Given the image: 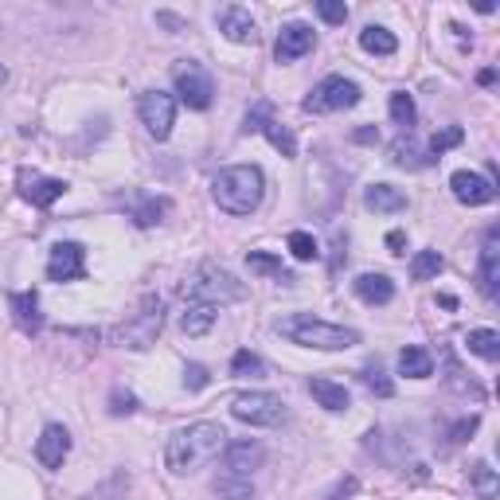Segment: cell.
Returning a JSON list of instances; mask_svg holds the SVG:
<instances>
[{"mask_svg": "<svg viewBox=\"0 0 500 500\" xmlns=\"http://www.w3.org/2000/svg\"><path fill=\"white\" fill-rule=\"evenodd\" d=\"M223 446H227V431H223L219 422H192L169 438L164 466H169L176 477H188V473L204 469L208 461H216L223 454Z\"/></svg>", "mask_w": 500, "mask_h": 500, "instance_id": "obj_1", "label": "cell"}, {"mask_svg": "<svg viewBox=\"0 0 500 500\" xmlns=\"http://www.w3.org/2000/svg\"><path fill=\"white\" fill-rule=\"evenodd\" d=\"M211 196H216V204L227 216H250V211H258L262 196H266V176H262L258 164H231V169L216 172Z\"/></svg>", "mask_w": 500, "mask_h": 500, "instance_id": "obj_2", "label": "cell"}, {"mask_svg": "<svg viewBox=\"0 0 500 500\" xmlns=\"http://www.w3.org/2000/svg\"><path fill=\"white\" fill-rule=\"evenodd\" d=\"M278 332L285 340L301 344V348H317V352H340V348H356L360 344V332L332 325V320H320L313 313H290L278 320Z\"/></svg>", "mask_w": 500, "mask_h": 500, "instance_id": "obj_3", "label": "cell"}, {"mask_svg": "<svg viewBox=\"0 0 500 500\" xmlns=\"http://www.w3.org/2000/svg\"><path fill=\"white\" fill-rule=\"evenodd\" d=\"M181 293H184V301H211V305H227V301H243L246 290H243V282L235 278V273L227 270H219V266H211V262H204L192 278H188L181 285Z\"/></svg>", "mask_w": 500, "mask_h": 500, "instance_id": "obj_4", "label": "cell"}, {"mask_svg": "<svg viewBox=\"0 0 500 500\" xmlns=\"http://www.w3.org/2000/svg\"><path fill=\"white\" fill-rule=\"evenodd\" d=\"M161 329H164V309H161V297H145L141 301V309L129 320H122L114 332H110V340L114 344H122V348H134V352H145L157 344L161 337Z\"/></svg>", "mask_w": 500, "mask_h": 500, "instance_id": "obj_5", "label": "cell"}, {"mask_svg": "<svg viewBox=\"0 0 500 500\" xmlns=\"http://www.w3.org/2000/svg\"><path fill=\"white\" fill-rule=\"evenodd\" d=\"M360 87H356L352 79L344 75H329L320 79L313 90H309V98L301 102L305 114H337V110H352V106H360Z\"/></svg>", "mask_w": 500, "mask_h": 500, "instance_id": "obj_6", "label": "cell"}, {"mask_svg": "<svg viewBox=\"0 0 500 500\" xmlns=\"http://www.w3.org/2000/svg\"><path fill=\"white\" fill-rule=\"evenodd\" d=\"M172 87L188 110H208L211 98H216V82H211V75L196 59H181V63L172 67Z\"/></svg>", "mask_w": 500, "mask_h": 500, "instance_id": "obj_7", "label": "cell"}, {"mask_svg": "<svg viewBox=\"0 0 500 500\" xmlns=\"http://www.w3.org/2000/svg\"><path fill=\"white\" fill-rule=\"evenodd\" d=\"M231 414L246 426H278L285 422V403L282 395H270V391H243V395H235Z\"/></svg>", "mask_w": 500, "mask_h": 500, "instance_id": "obj_8", "label": "cell"}, {"mask_svg": "<svg viewBox=\"0 0 500 500\" xmlns=\"http://www.w3.org/2000/svg\"><path fill=\"white\" fill-rule=\"evenodd\" d=\"M243 129H246V134H262L273 149L282 153L285 161H293V157H297V137L290 134V125H282L278 117H273V106H270V102H255V106H250V110H246V125H243Z\"/></svg>", "mask_w": 500, "mask_h": 500, "instance_id": "obj_9", "label": "cell"}, {"mask_svg": "<svg viewBox=\"0 0 500 500\" xmlns=\"http://www.w3.org/2000/svg\"><path fill=\"white\" fill-rule=\"evenodd\" d=\"M137 110H141V122H145L149 137L169 141L172 125H176V98H172V94L145 90V94H141V102H137Z\"/></svg>", "mask_w": 500, "mask_h": 500, "instance_id": "obj_10", "label": "cell"}, {"mask_svg": "<svg viewBox=\"0 0 500 500\" xmlns=\"http://www.w3.org/2000/svg\"><path fill=\"white\" fill-rule=\"evenodd\" d=\"M449 192H454L458 204L466 208H485L496 199V184L489 181V176L481 172H469V169H458L454 176H449Z\"/></svg>", "mask_w": 500, "mask_h": 500, "instance_id": "obj_11", "label": "cell"}, {"mask_svg": "<svg viewBox=\"0 0 500 500\" xmlns=\"http://www.w3.org/2000/svg\"><path fill=\"white\" fill-rule=\"evenodd\" d=\"M87 273V246L82 243H55L47 258V278L51 282H75Z\"/></svg>", "mask_w": 500, "mask_h": 500, "instance_id": "obj_12", "label": "cell"}, {"mask_svg": "<svg viewBox=\"0 0 500 500\" xmlns=\"http://www.w3.org/2000/svg\"><path fill=\"white\" fill-rule=\"evenodd\" d=\"M16 184H20V196L28 199L32 208H51L59 196L67 192V181H55V176H40L32 169H20L16 172Z\"/></svg>", "mask_w": 500, "mask_h": 500, "instance_id": "obj_13", "label": "cell"}, {"mask_svg": "<svg viewBox=\"0 0 500 500\" xmlns=\"http://www.w3.org/2000/svg\"><path fill=\"white\" fill-rule=\"evenodd\" d=\"M313 43H317V32L309 28V23H285L278 43H273V59H278V63H293V59L313 51Z\"/></svg>", "mask_w": 500, "mask_h": 500, "instance_id": "obj_14", "label": "cell"}, {"mask_svg": "<svg viewBox=\"0 0 500 500\" xmlns=\"http://www.w3.org/2000/svg\"><path fill=\"white\" fill-rule=\"evenodd\" d=\"M262 458H266V449H262L258 442H250V438H243V442H227L223 446V473H235V477H250Z\"/></svg>", "mask_w": 500, "mask_h": 500, "instance_id": "obj_15", "label": "cell"}, {"mask_svg": "<svg viewBox=\"0 0 500 500\" xmlns=\"http://www.w3.org/2000/svg\"><path fill=\"white\" fill-rule=\"evenodd\" d=\"M70 454V434H67V426H43V434H40V442H35V458H40V466L47 469H59L67 461Z\"/></svg>", "mask_w": 500, "mask_h": 500, "instance_id": "obj_16", "label": "cell"}, {"mask_svg": "<svg viewBox=\"0 0 500 500\" xmlns=\"http://www.w3.org/2000/svg\"><path fill=\"white\" fill-rule=\"evenodd\" d=\"M125 208H129V219H134L137 227H157V223L172 211L169 199H164V196H149V192H129L125 196Z\"/></svg>", "mask_w": 500, "mask_h": 500, "instance_id": "obj_17", "label": "cell"}, {"mask_svg": "<svg viewBox=\"0 0 500 500\" xmlns=\"http://www.w3.org/2000/svg\"><path fill=\"white\" fill-rule=\"evenodd\" d=\"M8 309H12V320H16L20 332H35L43 329V313H40V293L35 290H20V293H8Z\"/></svg>", "mask_w": 500, "mask_h": 500, "instance_id": "obj_18", "label": "cell"}, {"mask_svg": "<svg viewBox=\"0 0 500 500\" xmlns=\"http://www.w3.org/2000/svg\"><path fill=\"white\" fill-rule=\"evenodd\" d=\"M219 32L227 35L231 43H255V40H258L255 16H250L243 5H227V8L219 12Z\"/></svg>", "mask_w": 500, "mask_h": 500, "instance_id": "obj_19", "label": "cell"}, {"mask_svg": "<svg viewBox=\"0 0 500 500\" xmlns=\"http://www.w3.org/2000/svg\"><path fill=\"white\" fill-rule=\"evenodd\" d=\"M496 282H500V227L485 231V246H481V293L496 297Z\"/></svg>", "mask_w": 500, "mask_h": 500, "instance_id": "obj_20", "label": "cell"}, {"mask_svg": "<svg viewBox=\"0 0 500 500\" xmlns=\"http://www.w3.org/2000/svg\"><path fill=\"white\" fill-rule=\"evenodd\" d=\"M352 290L364 305H387L391 297H395V282H391L387 273H360V278L352 282Z\"/></svg>", "mask_w": 500, "mask_h": 500, "instance_id": "obj_21", "label": "cell"}, {"mask_svg": "<svg viewBox=\"0 0 500 500\" xmlns=\"http://www.w3.org/2000/svg\"><path fill=\"white\" fill-rule=\"evenodd\" d=\"M309 395H313L325 411H348V407H352L348 387L337 384V379H325V375H313V379H309Z\"/></svg>", "mask_w": 500, "mask_h": 500, "instance_id": "obj_22", "label": "cell"}, {"mask_svg": "<svg viewBox=\"0 0 500 500\" xmlns=\"http://www.w3.org/2000/svg\"><path fill=\"white\" fill-rule=\"evenodd\" d=\"M216 317H219V309L211 305V301H184V309H181V329L188 332V337H204V332L216 325Z\"/></svg>", "mask_w": 500, "mask_h": 500, "instance_id": "obj_23", "label": "cell"}, {"mask_svg": "<svg viewBox=\"0 0 500 500\" xmlns=\"http://www.w3.org/2000/svg\"><path fill=\"white\" fill-rule=\"evenodd\" d=\"M364 208L375 211V216H395V211L407 208V196H403L399 188H391V184H372L364 192Z\"/></svg>", "mask_w": 500, "mask_h": 500, "instance_id": "obj_24", "label": "cell"}, {"mask_svg": "<svg viewBox=\"0 0 500 500\" xmlns=\"http://www.w3.org/2000/svg\"><path fill=\"white\" fill-rule=\"evenodd\" d=\"M399 372H403V375H411V379H431V375H434V360H431V352L419 348V344L403 348V352H399Z\"/></svg>", "mask_w": 500, "mask_h": 500, "instance_id": "obj_25", "label": "cell"}, {"mask_svg": "<svg viewBox=\"0 0 500 500\" xmlns=\"http://www.w3.org/2000/svg\"><path fill=\"white\" fill-rule=\"evenodd\" d=\"M360 47H364L367 55H395L399 51V40L387 28H379V23H367V28L360 32Z\"/></svg>", "mask_w": 500, "mask_h": 500, "instance_id": "obj_26", "label": "cell"}, {"mask_svg": "<svg viewBox=\"0 0 500 500\" xmlns=\"http://www.w3.org/2000/svg\"><path fill=\"white\" fill-rule=\"evenodd\" d=\"M442 364H446V384L449 387H454L458 391V395H469L473 403H481L485 399V391L477 387V384H473V379H466V372H461V367H458V360H454V352H449V348H442Z\"/></svg>", "mask_w": 500, "mask_h": 500, "instance_id": "obj_27", "label": "cell"}, {"mask_svg": "<svg viewBox=\"0 0 500 500\" xmlns=\"http://www.w3.org/2000/svg\"><path fill=\"white\" fill-rule=\"evenodd\" d=\"M211 489H216L219 500H255V485H250V477H235V473H219Z\"/></svg>", "mask_w": 500, "mask_h": 500, "instance_id": "obj_28", "label": "cell"}, {"mask_svg": "<svg viewBox=\"0 0 500 500\" xmlns=\"http://www.w3.org/2000/svg\"><path fill=\"white\" fill-rule=\"evenodd\" d=\"M466 344H469L473 356H481V360H489V364L500 360V332H493V329H473L466 337Z\"/></svg>", "mask_w": 500, "mask_h": 500, "instance_id": "obj_29", "label": "cell"}, {"mask_svg": "<svg viewBox=\"0 0 500 500\" xmlns=\"http://www.w3.org/2000/svg\"><path fill=\"white\" fill-rule=\"evenodd\" d=\"M387 110H391V122H395L403 134H411V125H414V117H419V110H414V98L407 90H395L391 94V102H387Z\"/></svg>", "mask_w": 500, "mask_h": 500, "instance_id": "obj_30", "label": "cell"}, {"mask_svg": "<svg viewBox=\"0 0 500 500\" xmlns=\"http://www.w3.org/2000/svg\"><path fill=\"white\" fill-rule=\"evenodd\" d=\"M391 161H395L399 169H411V172H414V169H426V164H431V157H422V149L414 145L411 137H399L395 145H391Z\"/></svg>", "mask_w": 500, "mask_h": 500, "instance_id": "obj_31", "label": "cell"}, {"mask_svg": "<svg viewBox=\"0 0 500 500\" xmlns=\"http://www.w3.org/2000/svg\"><path fill=\"white\" fill-rule=\"evenodd\" d=\"M469 481H473V493H477L481 500H493L500 493V481H496V469L489 466V461H477V466L469 469Z\"/></svg>", "mask_w": 500, "mask_h": 500, "instance_id": "obj_32", "label": "cell"}, {"mask_svg": "<svg viewBox=\"0 0 500 500\" xmlns=\"http://www.w3.org/2000/svg\"><path fill=\"white\" fill-rule=\"evenodd\" d=\"M442 255H438V250H419V255L411 258V278L414 282H426V278H438V273H442Z\"/></svg>", "mask_w": 500, "mask_h": 500, "instance_id": "obj_33", "label": "cell"}, {"mask_svg": "<svg viewBox=\"0 0 500 500\" xmlns=\"http://www.w3.org/2000/svg\"><path fill=\"white\" fill-rule=\"evenodd\" d=\"M246 266L255 270V273H270V278H278V282H293V273L282 266V258L262 255V250H250V255H246Z\"/></svg>", "mask_w": 500, "mask_h": 500, "instance_id": "obj_34", "label": "cell"}, {"mask_svg": "<svg viewBox=\"0 0 500 500\" xmlns=\"http://www.w3.org/2000/svg\"><path fill=\"white\" fill-rule=\"evenodd\" d=\"M285 246H290V255H293L297 262H313V258H320V246H317V239H313L309 231H290Z\"/></svg>", "mask_w": 500, "mask_h": 500, "instance_id": "obj_35", "label": "cell"}, {"mask_svg": "<svg viewBox=\"0 0 500 500\" xmlns=\"http://www.w3.org/2000/svg\"><path fill=\"white\" fill-rule=\"evenodd\" d=\"M360 379H364V387L372 391V395H379V399H391V391H395V384H391L387 372H384L379 364H367Z\"/></svg>", "mask_w": 500, "mask_h": 500, "instance_id": "obj_36", "label": "cell"}, {"mask_svg": "<svg viewBox=\"0 0 500 500\" xmlns=\"http://www.w3.org/2000/svg\"><path fill=\"white\" fill-rule=\"evenodd\" d=\"M262 372H266V367H262V360H258V356L255 352H235V360H231V375L235 379H258Z\"/></svg>", "mask_w": 500, "mask_h": 500, "instance_id": "obj_37", "label": "cell"}, {"mask_svg": "<svg viewBox=\"0 0 500 500\" xmlns=\"http://www.w3.org/2000/svg\"><path fill=\"white\" fill-rule=\"evenodd\" d=\"M461 137H466V134H461L458 125H449V129H442V134H434V137H431V157H442L446 149L461 145Z\"/></svg>", "mask_w": 500, "mask_h": 500, "instance_id": "obj_38", "label": "cell"}, {"mask_svg": "<svg viewBox=\"0 0 500 500\" xmlns=\"http://www.w3.org/2000/svg\"><path fill=\"white\" fill-rule=\"evenodd\" d=\"M317 12L325 23H344L348 20V5L344 0H317Z\"/></svg>", "mask_w": 500, "mask_h": 500, "instance_id": "obj_39", "label": "cell"}, {"mask_svg": "<svg viewBox=\"0 0 500 500\" xmlns=\"http://www.w3.org/2000/svg\"><path fill=\"white\" fill-rule=\"evenodd\" d=\"M134 411H137V395H134V391L117 387L110 395V414H114V419H122V414H134Z\"/></svg>", "mask_w": 500, "mask_h": 500, "instance_id": "obj_40", "label": "cell"}, {"mask_svg": "<svg viewBox=\"0 0 500 500\" xmlns=\"http://www.w3.org/2000/svg\"><path fill=\"white\" fill-rule=\"evenodd\" d=\"M184 387L204 391V387H208V367H204V364H188V367H184Z\"/></svg>", "mask_w": 500, "mask_h": 500, "instance_id": "obj_41", "label": "cell"}, {"mask_svg": "<svg viewBox=\"0 0 500 500\" xmlns=\"http://www.w3.org/2000/svg\"><path fill=\"white\" fill-rule=\"evenodd\" d=\"M352 141H360V145H375V141H379V129H375V125H364V129H356V134H352Z\"/></svg>", "mask_w": 500, "mask_h": 500, "instance_id": "obj_42", "label": "cell"}, {"mask_svg": "<svg viewBox=\"0 0 500 500\" xmlns=\"http://www.w3.org/2000/svg\"><path fill=\"white\" fill-rule=\"evenodd\" d=\"M387 246H391V255H403V246H407V235H403V231H391V235H387Z\"/></svg>", "mask_w": 500, "mask_h": 500, "instance_id": "obj_43", "label": "cell"}, {"mask_svg": "<svg viewBox=\"0 0 500 500\" xmlns=\"http://www.w3.org/2000/svg\"><path fill=\"white\" fill-rule=\"evenodd\" d=\"M493 79H496V70H481V75H477L481 87H493Z\"/></svg>", "mask_w": 500, "mask_h": 500, "instance_id": "obj_44", "label": "cell"}, {"mask_svg": "<svg viewBox=\"0 0 500 500\" xmlns=\"http://www.w3.org/2000/svg\"><path fill=\"white\" fill-rule=\"evenodd\" d=\"M438 301H442V309H458V297H449V293H442Z\"/></svg>", "mask_w": 500, "mask_h": 500, "instance_id": "obj_45", "label": "cell"}, {"mask_svg": "<svg viewBox=\"0 0 500 500\" xmlns=\"http://www.w3.org/2000/svg\"><path fill=\"white\" fill-rule=\"evenodd\" d=\"M5 82H8V70H5V67H0V87H5Z\"/></svg>", "mask_w": 500, "mask_h": 500, "instance_id": "obj_46", "label": "cell"}]
</instances>
